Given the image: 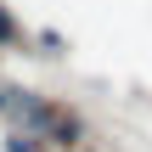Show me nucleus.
<instances>
[{
  "instance_id": "1",
  "label": "nucleus",
  "mask_w": 152,
  "mask_h": 152,
  "mask_svg": "<svg viewBox=\"0 0 152 152\" xmlns=\"http://www.w3.org/2000/svg\"><path fill=\"white\" fill-rule=\"evenodd\" d=\"M0 34H6V17H0Z\"/></svg>"
}]
</instances>
